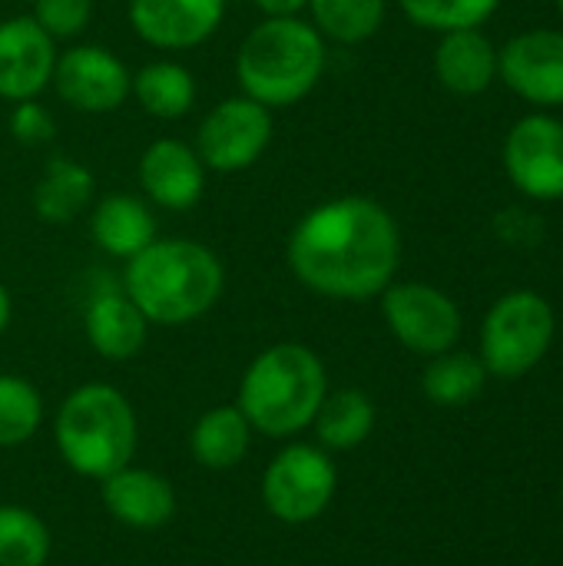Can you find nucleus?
Segmentation results:
<instances>
[{"mask_svg":"<svg viewBox=\"0 0 563 566\" xmlns=\"http://www.w3.org/2000/svg\"><path fill=\"white\" fill-rule=\"evenodd\" d=\"M93 189H96L93 172L83 163H76L70 156H56V159H50L43 166V172H40V179L33 186L30 202H33V212L43 222L66 226V222H73L90 206Z\"/></svg>","mask_w":563,"mask_h":566,"instance_id":"nucleus-20","label":"nucleus"},{"mask_svg":"<svg viewBox=\"0 0 563 566\" xmlns=\"http://www.w3.org/2000/svg\"><path fill=\"white\" fill-rule=\"evenodd\" d=\"M557 335V315L554 305L534 292V289H518L501 295L484 322H481V365L488 368L491 378H524L534 371Z\"/></svg>","mask_w":563,"mask_h":566,"instance_id":"nucleus-6","label":"nucleus"},{"mask_svg":"<svg viewBox=\"0 0 563 566\" xmlns=\"http://www.w3.org/2000/svg\"><path fill=\"white\" fill-rule=\"evenodd\" d=\"M103 484V507L133 531H159L176 517V491L173 484L156 474V471H143V468H123L110 478L100 481Z\"/></svg>","mask_w":563,"mask_h":566,"instance_id":"nucleus-16","label":"nucleus"},{"mask_svg":"<svg viewBox=\"0 0 563 566\" xmlns=\"http://www.w3.org/2000/svg\"><path fill=\"white\" fill-rule=\"evenodd\" d=\"M292 275L315 295L365 302L382 295L402 262L395 216L368 196H338L312 206L285 242Z\"/></svg>","mask_w":563,"mask_h":566,"instance_id":"nucleus-1","label":"nucleus"},{"mask_svg":"<svg viewBox=\"0 0 563 566\" xmlns=\"http://www.w3.org/2000/svg\"><path fill=\"white\" fill-rule=\"evenodd\" d=\"M136 103L156 119H179L196 103V80L176 60H153L133 76Z\"/></svg>","mask_w":563,"mask_h":566,"instance_id":"nucleus-23","label":"nucleus"},{"mask_svg":"<svg viewBox=\"0 0 563 566\" xmlns=\"http://www.w3.org/2000/svg\"><path fill=\"white\" fill-rule=\"evenodd\" d=\"M56 66V40L27 13L0 20V96L10 103L37 99Z\"/></svg>","mask_w":563,"mask_h":566,"instance_id":"nucleus-13","label":"nucleus"},{"mask_svg":"<svg viewBox=\"0 0 563 566\" xmlns=\"http://www.w3.org/2000/svg\"><path fill=\"white\" fill-rule=\"evenodd\" d=\"M265 17H299L309 0H252Z\"/></svg>","mask_w":563,"mask_h":566,"instance_id":"nucleus-31","label":"nucleus"},{"mask_svg":"<svg viewBox=\"0 0 563 566\" xmlns=\"http://www.w3.org/2000/svg\"><path fill=\"white\" fill-rule=\"evenodd\" d=\"M226 289L219 255L192 239H153L126 259L123 292L149 325H186L202 318Z\"/></svg>","mask_w":563,"mask_h":566,"instance_id":"nucleus-2","label":"nucleus"},{"mask_svg":"<svg viewBox=\"0 0 563 566\" xmlns=\"http://www.w3.org/2000/svg\"><path fill=\"white\" fill-rule=\"evenodd\" d=\"M56 96L80 113H113L133 96L129 66L100 43H80L56 56L53 80Z\"/></svg>","mask_w":563,"mask_h":566,"instance_id":"nucleus-11","label":"nucleus"},{"mask_svg":"<svg viewBox=\"0 0 563 566\" xmlns=\"http://www.w3.org/2000/svg\"><path fill=\"white\" fill-rule=\"evenodd\" d=\"M10 312H13V305H10V292L3 289V282H0V335L7 332V325H10Z\"/></svg>","mask_w":563,"mask_h":566,"instance_id":"nucleus-32","label":"nucleus"},{"mask_svg":"<svg viewBox=\"0 0 563 566\" xmlns=\"http://www.w3.org/2000/svg\"><path fill=\"white\" fill-rule=\"evenodd\" d=\"M329 395L322 358L295 342H282L252 358L239 385V411L252 431L269 438H292L312 428Z\"/></svg>","mask_w":563,"mask_h":566,"instance_id":"nucleus-4","label":"nucleus"},{"mask_svg":"<svg viewBox=\"0 0 563 566\" xmlns=\"http://www.w3.org/2000/svg\"><path fill=\"white\" fill-rule=\"evenodd\" d=\"M43 421L40 391L20 375H0V448H20Z\"/></svg>","mask_w":563,"mask_h":566,"instance_id":"nucleus-27","label":"nucleus"},{"mask_svg":"<svg viewBox=\"0 0 563 566\" xmlns=\"http://www.w3.org/2000/svg\"><path fill=\"white\" fill-rule=\"evenodd\" d=\"M139 186L153 206L169 212L192 209L206 192V166L183 139H156L139 156Z\"/></svg>","mask_w":563,"mask_h":566,"instance_id":"nucleus-15","label":"nucleus"},{"mask_svg":"<svg viewBox=\"0 0 563 566\" xmlns=\"http://www.w3.org/2000/svg\"><path fill=\"white\" fill-rule=\"evenodd\" d=\"M557 10H561V17H563V0H557Z\"/></svg>","mask_w":563,"mask_h":566,"instance_id":"nucleus-33","label":"nucleus"},{"mask_svg":"<svg viewBox=\"0 0 563 566\" xmlns=\"http://www.w3.org/2000/svg\"><path fill=\"white\" fill-rule=\"evenodd\" d=\"M272 143V109L249 96H229L206 113L196 129V156L206 169L242 172L262 159Z\"/></svg>","mask_w":563,"mask_h":566,"instance_id":"nucleus-9","label":"nucleus"},{"mask_svg":"<svg viewBox=\"0 0 563 566\" xmlns=\"http://www.w3.org/2000/svg\"><path fill=\"white\" fill-rule=\"evenodd\" d=\"M435 76L455 96H478L498 80V46L481 27L441 33L435 46Z\"/></svg>","mask_w":563,"mask_h":566,"instance_id":"nucleus-17","label":"nucleus"},{"mask_svg":"<svg viewBox=\"0 0 563 566\" xmlns=\"http://www.w3.org/2000/svg\"><path fill=\"white\" fill-rule=\"evenodd\" d=\"M398 3L415 27L435 33L481 27L501 7V0H398Z\"/></svg>","mask_w":563,"mask_h":566,"instance_id":"nucleus-28","label":"nucleus"},{"mask_svg":"<svg viewBox=\"0 0 563 566\" xmlns=\"http://www.w3.org/2000/svg\"><path fill=\"white\" fill-rule=\"evenodd\" d=\"M325 36L302 17H265L236 53V80L242 96L265 109H285L305 99L325 73Z\"/></svg>","mask_w":563,"mask_h":566,"instance_id":"nucleus-3","label":"nucleus"},{"mask_svg":"<svg viewBox=\"0 0 563 566\" xmlns=\"http://www.w3.org/2000/svg\"><path fill=\"white\" fill-rule=\"evenodd\" d=\"M126 17L143 43L156 50H192L219 30L226 0H129Z\"/></svg>","mask_w":563,"mask_h":566,"instance_id":"nucleus-14","label":"nucleus"},{"mask_svg":"<svg viewBox=\"0 0 563 566\" xmlns=\"http://www.w3.org/2000/svg\"><path fill=\"white\" fill-rule=\"evenodd\" d=\"M382 315L388 332L425 358L451 352L465 328L455 298L428 282H392L382 292Z\"/></svg>","mask_w":563,"mask_h":566,"instance_id":"nucleus-8","label":"nucleus"},{"mask_svg":"<svg viewBox=\"0 0 563 566\" xmlns=\"http://www.w3.org/2000/svg\"><path fill=\"white\" fill-rule=\"evenodd\" d=\"M561 507H563V491H561Z\"/></svg>","mask_w":563,"mask_h":566,"instance_id":"nucleus-34","label":"nucleus"},{"mask_svg":"<svg viewBox=\"0 0 563 566\" xmlns=\"http://www.w3.org/2000/svg\"><path fill=\"white\" fill-rule=\"evenodd\" d=\"M504 172L534 202L563 199V119L551 113L521 116L504 139Z\"/></svg>","mask_w":563,"mask_h":566,"instance_id":"nucleus-10","label":"nucleus"},{"mask_svg":"<svg viewBox=\"0 0 563 566\" xmlns=\"http://www.w3.org/2000/svg\"><path fill=\"white\" fill-rule=\"evenodd\" d=\"M252 444V424L246 421V415L236 405H222L206 411L189 438V451L192 458L206 468V471H229L236 468Z\"/></svg>","mask_w":563,"mask_h":566,"instance_id":"nucleus-21","label":"nucleus"},{"mask_svg":"<svg viewBox=\"0 0 563 566\" xmlns=\"http://www.w3.org/2000/svg\"><path fill=\"white\" fill-rule=\"evenodd\" d=\"M50 560L46 524L17 504L0 507V566H43Z\"/></svg>","mask_w":563,"mask_h":566,"instance_id":"nucleus-26","label":"nucleus"},{"mask_svg":"<svg viewBox=\"0 0 563 566\" xmlns=\"http://www.w3.org/2000/svg\"><path fill=\"white\" fill-rule=\"evenodd\" d=\"M315 438L319 448L325 451H352L365 444L375 431V405L365 391L358 388H342L335 395H325L315 421Z\"/></svg>","mask_w":563,"mask_h":566,"instance_id":"nucleus-22","label":"nucleus"},{"mask_svg":"<svg viewBox=\"0 0 563 566\" xmlns=\"http://www.w3.org/2000/svg\"><path fill=\"white\" fill-rule=\"evenodd\" d=\"M498 76L531 106H563V30L538 27L498 50Z\"/></svg>","mask_w":563,"mask_h":566,"instance_id":"nucleus-12","label":"nucleus"},{"mask_svg":"<svg viewBox=\"0 0 563 566\" xmlns=\"http://www.w3.org/2000/svg\"><path fill=\"white\" fill-rule=\"evenodd\" d=\"M10 133H13V139L23 143V146H43V143L53 139L56 123H53V116H50L46 106H40L37 99H23V103H13Z\"/></svg>","mask_w":563,"mask_h":566,"instance_id":"nucleus-30","label":"nucleus"},{"mask_svg":"<svg viewBox=\"0 0 563 566\" xmlns=\"http://www.w3.org/2000/svg\"><path fill=\"white\" fill-rule=\"evenodd\" d=\"M488 368L481 365L478 355L468 352H445L435 355L421 375V391L431 405L438 408H461L468 401H475L484 385H488Z\"/></svg>","mask_w":563,"mask_h":566,"instance_id":"nucleus-24","label":"nucleus"},{"mask_svg":"<svg viewBox=\"0 0 563 566\" xmlns=\"http://www.w3.org/2000/svg\"><path fill=\"white\" fill-rule=\"evenodd\" d=\"M83 332L96 355L110 361H126L146 345L149 322L119 289H100L83 308Z\"/></svg>","mask_w":563,"mask_h":566,"instance_id":"nucleus-18","label":"nucleus"},{"mask_svg":"<svg viewBox=\"0 0 563 566\" xmlns=\"http://www.w3.org/2000/svg\"><path fill=\"white\" fill-rule=\"evenodd\" d=\"M56 451L80 478L103 481L136 454V415L123 391L90 381L66 395L56 411Z\"/></svg>","mask_w":563,"mask_h":566,"instance_id":"nucleus-5","label":"nucleus"},{"mask_svg":"<svg viewBox=\"0 0 563 566\" xmlns=\"http://www.w3.org/2000/svg\"><path fill=\"white\" fill-rule=\"evenodd\" d=\"M338 491V471L325 448L289 444L262 474V501L282 524H312L322 517Z\"/></svg>","mask_w":563,"mask_h":566,"instance_id":"nucleus-7","label":"nucleus"},{"mask_svg":"<svg viewBox=\"0 0 563 566\" xmlns=\"http://www.w3.org/2000/svg\"><path fill=\"white\" fill-rule=\"evenodd\" d=\"M305 10L312 13V27L325 40L355 46L382 30L388 0H309Z\"/></svg>","mask_w":563,"mask_h":566,"instance_id":"nucleus-25","label":"nucleus"},{"mask_svg":"<svg viewBox=\"0 0 563 566\" xmlns=\"http://www.w3.org/2000/svg\"><path fill=\"white\" fill-rule=\"evenodd\" d=\"M53 40H73L93 17V0H33L30 13Z\"/></svg>","mask_w":563,"mask_h":566,"instance_id":"nucleus-29","label":"nucleus"},{"mask_svg":"<svg viewBox=\"0 0 563 566\" xmlns=\"http://www.w3.org/2000/svg\"><path fill=\"white\" fill-rule=\"evenodd\" d=\"M90 235L96 249L126 262L156 239V216L143 199L116 192L96 202L90 216Z\"/></svg>","mask_w":563,"mask_h":566,"instance_id":"nucleus-19","label":"nucleus"}]
</instances>
